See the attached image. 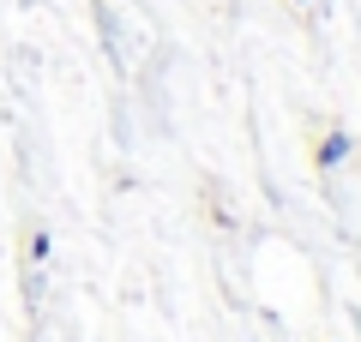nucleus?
<instances>
[{
  "instance_id": "nucleus-1",
  "label": "nucleus",
  "mask_w": 361,
  "mask_h": 342,
  "mask_svg": "<svg viewBox=\"0 0 361 342\" xmlns=\"http://www.w3.org/2000/svg\"><path fill=\"white\" fill-rule=\"evenodd\" d=\"M343 156H349V132L337 127V132H325V139H319V151H313V163H319V168H337Z\"/></svg>"
},
{
  "instance_id": "nucleus-2",
  "label": "nucleus",
  "mask_w": 361,
  "mask_h": 342,
  "mask_svg": "<svg viewBox=\"0 0 361 342\" xmlns=\"http://www.w3.org/2000/svg\"><path fill=\"white\" fill-rule=\"evenodd\" d=\"M295 6H307V0H295Z\"/></svg>"
}]
</instances>
